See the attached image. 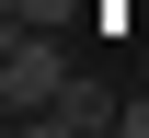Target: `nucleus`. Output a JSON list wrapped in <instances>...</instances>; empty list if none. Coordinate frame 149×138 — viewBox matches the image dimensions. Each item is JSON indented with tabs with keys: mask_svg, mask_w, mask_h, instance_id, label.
<instances>
[{
	"mask_svg": "<svg viewBox=\"0 0 149 138\" xmlns=\"http://www.w3.org/2000/svg\"><path fill=\"white\" fill-rule=\"evenodd\" d=\"M0 23H69V0H0Z\"/></svg>",
	"mask_w": 149,
	"mask_h": 138,
	"instance_id": "obj_3",
	"label": "nucleus"
},
{
	"mask_svg": "<svg viewBox=\"0 0 149 138\" xmlns=\"http://www.w3.org/2000/svg\"><path fill=\"white\" fill-rule=\"evenodd\" d=\"M69 46H57V23H0V115L12 127H46V104L69 92Z\"/></svg>",
	"mask_w": 149,
	"mask_h": 138,
	"instance_id": "obj_1",
	"label": "nucleus"
},
{
	"mask_svg": "<svg viewBox=\"0 0 149 138\" xmlns=\"http://www.w3.org/2000/svg\"><path fill=\"white\" fill-rule=\"evenodd\" d=\"M126 138H149V92H126Z\"/></svg>",
	"mask_w": 149,
	"mask_h": 138,
	"instance_id": "obj_4",
	"label": "nucleus"
},
{
	"mask_svg": "<svg viewBox=\"0 0 149 138\" xmlns=\"http://www.w3.org/2000/svg\"><path fill=\"white\" fill-rule=\"evenodd\" d=\"M103 127H126V92H115V81H69V92L46 104V138H103Z\"/></svg>",
	"mask_w": 149,
	"mask_h": 138,
	"instance_id": "obj_2",
	"label": "nucleus"
}]
</instances>
